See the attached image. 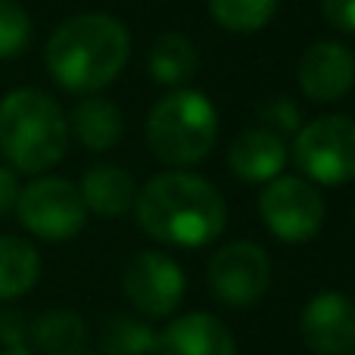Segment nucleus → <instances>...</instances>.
I'll return each mask as SVG.
<instances>
[{
  "label": "nucleus",
  "instance_id": "obj_1",
  "mask_svg": "<svg viewBox=\"0 0 355 355\" xmlns=\"http://www.w3.org/2000/svg\"><path fill=\"white\" fill-rule=\"evenodd\" d=\"M135 212L144 234L168 246H206L227 221L218 187L190 172L153 175L137 190Z\"/></svg>",
  "mask_w": 355,
  "mask_h": 355
},
{
  "label": "nucleus",
  "instance_id": "obj_2",
  "mask_svg": "<svg viewBox=\"0 0 355 355\" xmlns=\"http://www.w3.org/2000/svg\"><path fill=\"white\" fill-rule=\"evenodd\" d=\"M131 56V35L110 12H81L56 25L44 47L50 75L72 94H97L122 75Z\"/></svg>",
  "mask_w": 355,
  "mask_h": 355
},
{
  "label": "nucleus",
  "instance_id": "obj_3",
  "mask_svg": "<svg viewBox=\"0 0 355 355\" xmlns=\"http://www.w3.org/2000/svg\"><path fill=\"white\" fill-rule=\"evenodd\" d=\"M69 122L60 103L37 87H19L0 100V153L19 172H47L66 156Z\"/></svg>",
  "mask_w": 355,
  "mask_h": 355
},
{
  "label": "nucleus",
  "instance_id": "obj_4",
  "mask_svg": "<svg viewBox=\"0 0 355 355\" xmlns=\"http://www.w3.org/2000/svg\"><path fill=\"white\" fill-rule=\"evenodd\" d=\"M215 137H218V112L212 100L193 87H175L147 116L150 150L156 159L175 168L202 162L212 153Z\"/></svg>",
  "mask_w": 355,
  "mask_h": 355
},
{
  "label": "nucleus",
  "instance_id": "obj_5",
  "mask_svg": "<svg viewBox=\"0 0 355 355\" xmlns=\"http://www.w3.org/2000/svg\"><path fill=\"white\" fill-rule=\"evenodd\" d=\"M293 162L312 184L337 187L355 181V119L334 112L296 131Z\"/></svg>",
  "mask_w": 355,
  "mask_h": 355
},
{
  "label": "nucleus",
  "instance_id": "obj_6",
  "mask_svg": "<svg viewBox=\"0 0 355 355\" xmlns=\"http://www.w3.org/2000/svg\"><path fill=\"white\" fill-rule=\"evenodd\" d=\"M259 215L277 240L306 243L324 225V196L306 178L277 175L262 187Z\"/></svg>",
  "mask_w": 355,
  "mask_h": 355
},
{
  "label": "nucleus",
  "instance_id": "obj_7",
  "mask_svg": "<svg viewBox=\"0 0 355 355\" xmlns=\"http://www.w3.org/2000/svg\"><path fill=\"white\" fill-rule=\"evenodd\" d=\"M16 215L41 240H69L85 227L87 206L81 190L66 178H35L19 190Z\"/></svg>",
  "mask_w": 355,
  "mask_h": 355
},
{
  "label": "nucleus",
  "instance_id": "obj_8",
  "mask_svg": "<svg viewBox=\"0 0 355 355\" xmlns=\"http://www.w3.org/2000/svg\"><path fill=\"white\" fill-rule=\"evenodd\" d=\"M271 284V259L252 240H234L215 250L209 262V287L225 306H256Z\"/></svg>",
  "mask_w": 355,
  "mask_h": 355
},
{
  "label": "nucleus",
  "instance_id": "obj_9",
  "mask_svg": "<svg viewBox=\"0 0 355 355\" xmlns=\"http://www.w3.org/2000/svg\"><path fill=\"white\" fill-rule=\"evenodd\" d=\"M122 290L141 315L166 318L184 300V271L166 252L144 250L125 265Z\"/></svg>",
  "mask_w": 355,
  "mask_h": 355
},
{
  "label": "nucleus",
  "instance_id": "obj_10",
  "mask_svg": "<svg viewBox=\"0 0 355 355\" xmlns=\"http://www.w3.org/2000/svg\"><path fill=\"white\" fill-rule=\"evenodd\" d=\"M300 334L309 352L346 355L355 346V302L337 290L315 293L300 315Z\"/></svg>",
  "mask_w": 355,
  "mask_h": 355
},
{
  "label": "nucleus",
  "instance_id": "obj_11",
  "mask_svg": "<svg viewBox=\"0 0 355 355\" xmlns=\"http://www.w3.org/2000/svg\"><path fill=\"white\" fill-rule=\"evenodd\" d=\"M296 78L309 100L337 103L355 87V53L346 44L318 41L302 53Z\"/></svg>",
  "mask_w": 355,
  "mask_h": 355
},
{
  "label": "nucleus",
  "instance_id": "obj_12",
  "mask_svg": "<svg viewBox=\"0 0 355 355\" xmlns=\"http://www.w3.org/2000/svg\"><path fill=\"white\" fill-rule=\"evenodd\" d=\"M162 355H237L231 331L209 312H187L159 334Z\"/></svg>",
  "mask_w": 355,
  "mask_h": 355
},
{
  "label": "nucleus",
  "instance_id": "obj_13",
  "mask_svg": "<svg viewBox=\"0 0 355 355\" xmlns=\"http://www.w3.org/2000/svg\"><path fill=\"white\" fill-rule=\"evenodd\" d=\"M287 166V144L268 128H246L227 150V168L246 184H268Z\"/></svg>",
  "mask_w": 355,
  "mask_h": 355
},
{
  "label": "nucleus",
  "instance_id": "obj_14",
  "mask_svg": "<svg viewBox=\"0 0 355 355\" xmlns=\"http://www.w3.org/2000/svg\"><path fill=\"white\" fill-rule=\"evenodd\" d=\"M81 200L87 212L97 215H125L137 202V184L122 166H94L81 178Z\"/></svg>",
  "mask_w": 355,
  "mask_h": 355
},
{
  "label": "nucleus",
  "instance_id": "obj_15",
  "mask_svg": "<svg viewBox=\"0 0 355 355\" xmlns=\"http://www.w3.org/2000/svg\"><path fill=\"white\" fill-rule=\"evenodd\" d=\"M69 131H75L81 144L94 153H103V150L116 147L122 141V131H125V116L112 100L103 97H87L75 106L72 112V125Z\"/></svg>",
  "mask_w": 355,
  "mask_h": 355
},
{
  "label": "nucleus",
  "instance_id": "obj_16",
  "mask_svg": "<svg viewBox=\"0 0 355 355\" xmlns=\"http://www.w3.org/2000/svg\"><path fill=\"white\" fill-rule=\"evenodd\" d=\"M150 75H153L156 85H166V87H184L190 78L196 75V47L187 35L181 31H166L153 41L150 47Z\"/></svg>",
  "mask_w": 355,
  "mask_h": 355
},
{
  "label": "nucleus",
  "instance_id": "obj_17",
  "mask_svg": "<svg viewBox=\"0 0 355 355\" xmlns=\"http://www.w3.org/2000/svg\"><path fill=\"white\" fill-rule=\"evenodd\" d=\"M41 277V256L22 237L0 234V302L25 296Z\"/></svg>",
  "mask_w": 355,
  "mask_h": 355
},
{
  "label": "nucleus",
  "instance_id": "obj_18",
  "mask_svg": "<svg viewBox=\"0 0 355 355\" xmlns=\"http://www.w3.org/2000/svg\"><path fill=\"white\" fill-rule=\"evenodd\" d=\"M28 337L44 355H75L85 349L87 327L85 318L72 309H56L28 324Z\"/></svg>",
  "mask_w": 355,
  "mask_h": 355
},
{
  "label": "nucleus",
  "instance_id": "obj_19",
  "mask_svg": "<svg viewBox=\"0 0 355 355\" xmlns=\"http://www.w3.org/2000/svg\"><path fill=\"white\" fill-rule=\"evenodd\" d=\"M103 355H153L159 349V334L135 315H112L100 331Z\"/></svg>",
  "mask_w": 355,
  "mask_h": 355
},
{
  "label": "nucleus",
  "instance_id": "obj_20",
  "mask_svg": "<svg viewBox=\"0 0 355 355\" xmlns=\"http://www.w3.org/2000/svg\"><path fill=\"white\" fill-rule=\"evenodd\" d=\"M277 0H209V12L225 31L256 35L271 22Z\"/></svg>",
  "mask_w": 355,
  "mask_h": 355
},
{
  "label": "nucleus",
  "instance_id": "obj_21",
  "mask_svg": "<svg viewBox=\"0 0 355 355\" xmlns=\"http://www.w3.org/2000/svg\"><path fill=\"white\" fill-rule=\"evenodd\" d=\"M31 41V19L22 3L0 0V60H16Z\"/></svg>",
  "mask_w": 355,
  "mask_h": 355
},
{
  "label": "nucleus",
  "instance_id": "obj_22",
  "mask_svg": "<svg viewBox=\"0 0 355 355\" xmlns=\"http://www.w3.org/2000/svg\"><path fill=\"white\" fill-rule=\"evenodd\" d=\"M256 112L265 128L275 131V135H296V131L302 128V112H300V106H296V100H290V97L262 100Z\"/></svg>",
  "mask_w": 355,
  "mask_h": 355
},
{
  "label": "nucleus",
  "instance_id": "obj_23",
  "mask_svg": "<svg viewBox=\"0 0 355 355\" xmlns=\"http://www.w3.org/2000/svg\"><path fill=\"white\" fill-rule=\"evenodd\" d=\"M25 337H28V321H25L22 312H12V309H3L0 312V343L6 349L12 346H22Z\"/></svg>",
  "mask_w": 355,
  "mask_h": 355
},
{
  "label": "nucleus",
  "instance_id": "obj_24",
  "mask_svg": "<svg viewBox=\"0 0 355 355\" xmlns=\"http://www.w3.org/2000/svg\"><path fill=\"white\" fill-rule=\"evenodd\" d=\"M321 12L334 28L355 35V0H321Z\"/></svg>",
  "mask_w": 355,
  "mask_h": 355
},
{
  "label": "nucleus",
  "instance_id": "obj_25",
  "mask_svg": "<svg viewBox=\"0 0 355 355\" xmlns=\"http://www.w3.org/2000/svg\"><path fill=\"white\" fill-rule=\"evenodd\" d=\"M16 200H19V181L10 168L0 166V215H6L10 209H16Z\"/></svg>",
  "mask_w": 355,
  "mask_h": 355
},
{
  "label": "nucleus",
  "instance_id": "obj_26",
  "mask_svg": "<svg viewBox=\"0 0 355 355\" xmlns=\"http://www.w3.org/2000/svg\"><path fill=\"white\" fill-rule=\"evenodd\" d=\"M0 355H31V352L25 349V346H12V349H3Z\"/></svg>",
  "mask_w": 355,
  "mask_h": 355
},
{
  "label": "nucleus",
  "instance_id": "obj_27",
  "mask_svg": "<svg viewBox=\"0 0 355 355\" xmlns=\"http://www.w3.org/2000/svg\"><path fill=\"white\" fill-rule=\"evenodd\" d=\"M346 355H355V346H352V349H349V352H346Z\"/></svg>",
  "mask_w": 355,
  "mask_h": 355
},
{
  "label": "nucleus",
  "instance_id": "obj_28",
  "mask_svg": "<svg viewBox=\"0 0 355 355\" xmlns=\"http://www.w3.org/2000/svg\"><path fill=\"white\" fill-rule=\"evenodd\" d=\"M75 355H87V352H75Z\"/></svg>",
  "mask_w": 355,
  "mask_h": 355
}]
</instances>
